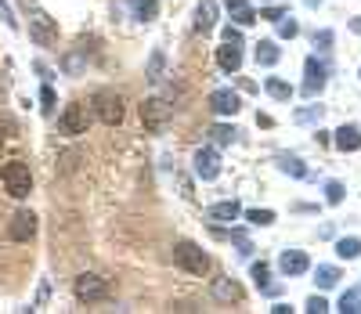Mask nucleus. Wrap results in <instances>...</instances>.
I'll return each mask as SVG.
<instances>
[{
    "instance_id": "1",
    "label": "nucleus",
    "mask_w": 361,
    "mask_h": 314,
    "mask_svg": "<svg viewBox=\"0 0 361 314\" xmlns=\"http://www.w3.org/2000/svg\"><path fill=\"white\" fill-rule=\"evenodd\" d=\"M22 4L29 8V40L37 47H55L58 43V22L43 8H37V0H22Z\"/></svg>"
},
{
    "instance_id": "2",
    "label": "nucleus",
    "mask_w": 361,
    "mask_h": 314,
    "mask_svg": "<svg viewBox=\"0 0 361 314\" xmlns=\"http://www.w3.org/2000/svg\"><path fill=\"white\" fill-rule=\"evenodd\" d=\"M170 119H174V105L159 94H152V98L141 101V123H145L148 134H163L170 127Z\"/></svg>"
},
{
    "instance_id": "3",
    "label": "nucleus",
    "mask_w": 361,
    "mask_h": 314,
    "mask_svg": "<svg viewBox=\"0 0 361 314\" xmlns=\"http://www.w3.org/2000/svg\"><path fill=\"white\" fill-rule=\"evenodd\" d=\"M0 181H4V192L11 199H26L33 192V174H29V166L22 159H11L4 170H0Z\"/></svg>"
},
{
    "instance_id": "4",
    "label": "nucleus",
    "mask_w": 361,
    "mask_h": 314,
    "mask_svg": "<svg viewBox=\"0 0 361 314\" xmlns=\"http://www.w3.org/2000/svg\"><path fill=\"white\" fill-rule=\"evenodd\" d=\"M174 264L181 271H188V275H206L210 271V257H206V249H202L199 242H177L174 246Z\"/></svg>"
},
{
    "instance_id": "5",
    "label": "nucleus",
    "mask_w": 361,
    "mask_h": 314,
    "mask_svg": "<svg viewBox=\"0 0 361 314\" xmlns=\"http://www.w3.org/2000/svg\"><path fill=\"white\" fill-rule=\"evenodd\" d=\"M94 116H98L101 123H105V127H119V123H123V94L119 90H98V94H94Z\"/></svg>"
},
{
    "instance_id": "6",
    "label": "nucleus",
    "mask_w": 361,
    "mask_h": 314,
    "mask_svg": "<svg viewBox=\"0 0 361 314\" xmlns=\"http://www.w3.org/2000/svg\"><path fill=\"white\" fill-rule=\"evenodd\" d=\"M87 127H90V108L84 101H69L66 108H61L58 130L66 137H80V134H87Z\"/></svg>"
},
{
    "instance_id": "7",
    "label": "nucleus",
    "mask_w": 361,
    "mask_h": 314,
    "mask_svg": "<svg viewBox=\"0 0 361 314\" xmlns=\"http://www.w3.org/2000/svg\"><path fill=\"white\" fill-rule=\"evenodd\" d=\"M72 293L80 304H98L113 293V286H108V278H101V275H80L72 282Z\"/></svg>"
},
{
    "instance_id": "8",
    "label": "nucleus",
    "mask_w": 361,
    "mask_h": 314,
    "mask_svg": "<svg viewBox=\"0 0 361 314\" xmlns=\"http://www.w3.org/2000/svg\"><path fill=\"white\" fill-rule=\"evenodd\" d=\"M325 84H329V66L318 61V55H311L304 61V94L307 98H318V94L325 90Z\"/></svg>"
},
{
    "instance_id": "9",
    "label": "nucleus",
    "mask_w": 361,
    "mask_h": 314,
    "mask_svg": "<svg viewBox=\"0 0 361 314\" xmlns=\"http://www.w3.org/2000/svg\"><path fill=\"white\" fill-rule=\"evenodd\" d=\"M37 228H40L37 224V213L33 210H19L11 217V224H8V235L14 242H33L37 239Z\"/></svg>"
},
{
    "instance_id": "10",
    "label": "nucleus",
    "mask_w": 361,
    "mask_h": 314,
    "mask_svg": "<svg viewBox=\"0 0 361 314\" xmlns=\"http://www.w3.org/2000/svg\"><path fill=\"white\" fill-rule=\"evenodd\" d=\"M192 163H195V177H202V181L221 177V152H217V148H199Z\"/></svg>"
},
{
    "instance_id": "11",
    "label": "nucleus",
    "mask_w": 361,
    "mask_h": 314,
    "mask_svg": "<svg viewBox=\"0 0 361 314\" xmlns=\"http://www.w3.org/2000/svg\"><path fill=\"white\" fill-rule=\"evenodd\" d=\"M278 271L286 275V278H300L311 271V260L304 249H282V257H278Z\"/></svg>"
},
{
    "instance_id": "12",
    "label": "nucleus",
    "mask_w": 361,
    "mask_h": 314,
    "mask_svg": "<svg viewBox=\"0 0 361 314\" xmlns=\"http://www.w3.org/2000/svg\"><path fill=\"white\" fill-rule=\"evenodd\" d=\"M210 108L217 116H235L242 108V101H239V90H231V87H217L213 94H210Z\"/></svg>"
},
{
    "instance_id": "13",
    "label": "nucleus",
    "mask_w": 361,
    "mask_h": 314,
    "mask_svg": "<svg viewBox=\"0 0 361 314\" xmlns=\"http://www.w3.org/2000/svg\"><path fill=\"white\" fill-rule=\"evenodd\" d=\"M206 217L213 224H231V221H239V217H242V206L235 199H224V202H213V206L206 210Z\"/></svg>"
},
{
    "instance_id": "14",
    "label": "nucleus",
    "mask_w": 361,
    "mask_h": 314,
    "mask_svg": "<svg viewBox=\"0 0 361 314\" xmlns=\"http://www.w3.org/2000/svg\"><path fill=\"white\" fill-rule=\"evenodd\" d=\"M333 145L340 152H358L361 148V127L358 123H343V127L336 130V137H333Z\"/></svg>"
},
{
    "instance_id": "15",
    "label": "nucleus",
    "mask_w": 361,
    "mask_h": 314,
    "mask_svg": "<svg viewBox=\"0 0 361 314\" xmlns=\"http://www.w3.org/2000/svg\"><path fill=\"white\" fill-rule=\"evenodd\" d=\"M217 11H221L217 0H199V8H195V29L199 33H210L217 26Z\"/></svg>"
},
{
    "instance_id": "16",
    "label": "nucleus",
    "mask_w": 361,
    "mask_h": 314,
    "mask_svg": "<svg viewBox=\"0 0 361 314\" xmlns=\"http://www.w3.org/2000/svg\"><path fill=\"white\" fill-rule=\"evenodd\" d=\"M213 300L221 304H239L242 300V289L235 278H213Z\"/></svg>"
},
{
    "instance_id": "17",
    "label": "nucleus",
    "mask_w": 361,
    "mask_h": 314,
    "mask_svg": "<svg viewBox=\"0 0 361 314\" xmlns=\"http://www.w3.org/2000/svg\"><path fill=\"white\" fill-rule=\"evenodd\" d=\"M217 66H221L224 72H239V69H242V51H239L235 43L217 47Z\"/></svg>"
},
{
    "instance_id": "18",
    "label": "nucleus",
    "mask_w": 361,
    "mask_h": 314,
    "mask_svg": "<svg viewBox=\"0 0 361 314\" xmlns=\"http://www.w3.org/2000/svg\"><path fill=\"white\" fill-rule=\"evenodd\" d=\"M253 55H257V66L271 69V66H278V58H282V47H278V40H260Z\"/></svg>"
},
{
    "instance_id": "19",
    "label": "nucleus",
    "mask_w": 361,
    "mask_h": 314,
    "mask_svg": "<svg viewBox=\"0 0 361 314\" xmlns=\"http://www.w3.org/2000/svg\"><path fill=\"white\" fill-rule=\"evenodd\" d=\"M278 170H282V174H289V177H307V166H304L300 155H286V152H282L278 155Z\"/></svg>"
},
{
    "instance_id": "20",
    "label": "nucleus",
    "mask_w": 361,
    "mask_h": 314,
    "mask_svg": "<svg viewBox=\"0 0 361 314\" xmlns=\"http://www.w3.org/2000/svg\"><path fill=\"white\" fill-rule=\"evenodd\" d=\"M249 278H253V286L260 289V293H271L275 286H271V268L264 260H257L253 268H249Z\"/></svg>"
},
{
    "instance_id": "21",
    "label": "nucleus",
    "mask_w": 361,
    "mask_h": 314,
    "mask_svg": "<svg viewBox=\"0 0 361 314\" xmlns=\"http://www.w3.org/2000/svg\"><path fill=\"white\" fill-rule=\"evenodd\" d=\"M61 69H66L69 76H80L87 69V47H80V51H69L66 58H61Z\"/></svg>"
},
{
    "instance_id": "22",
    "label": "nucleus",
    "mask_w": 361,
    "mask_h": 314,
    "mask_svg": "<svg viewBox=\"0 0 361 314\" xmlns=\"http://www.w3.org/2000/svg\"><path fill=\"white\" fill-rule=\"evenodd\" d=\"M264 90H268L275 101H289L293 98V87L282 80V76H268V80H264Z\"/></svg>"
},
{
    "instance_id": "23",
    "label": "nucleus",
    "mask_w": 361,
    "mask_h": 314,
    "mask_svg": "<svg viewBox=\"0 0 361 314\" xmlns=\"http://www.w3.org/2000/svg\"><path fill=\"white\" fill-rule=\"evenodd\" d=\"M336 257L340 260H358L361 257V239H358V235H347V239L336 242Z\"/></svg>"
},
{
    "instance_id": "24",
    "label": "nucleus",
    "mask_w": 361,
    "mask_h": 314,
    "mask_svg": "<svg viewBox=\"0 0 361 314\" xmlns=\"http://www.w3.org/2000/svg\"><path fill=\"white\" fill-rule=\"evenodd\" d=\"M130 8H134V19L152 22L155 14H159V0H130Z\"/></svg>"
},
{
    "instance_id": "25",
    "label": "nucleus",
    "mask_w": 361,
    "mask_h": 314,
    "mask_svg": "<svg viewBox=\"0 0 361 314\" xmlns=\"http://www.w3.org/2000/svg\"><path fill=\"white\" fill-rule=\"evenodd\" d=\"M163 66H166V55L155 47L152 51V58H148V69H145V76H148V84H159L163 80Z\"/></svg>"
},
{
    "instance_id": "26",
    "label": "nucleus",
    "mask_w": 361,
    "mask_h": 314,
    "mask_svg": "<svg viewBox=\"0 0 361 314\" xmlns=\"http://www.w3.org/2000/svg\"><path fill=\"white\" fill-rule=\"evenodd\" d=\"M315 282H318V289H333L336 282H340V271L333 268V264H318V271H315Z\"/></svg>"
},
{
    "instance_id": "27",
    "label": "nucleus",
    "mask_w": 361,
    "mask_h": 314,
    "mask_svg": "<svg viewBox=\"0 0 361 314\" xmlns=\"http://www.w3.org/2000/svg\"><path fill=\"white\" fill-rule=\"evenodd\" d=\"M336 311H340V314H358V311H361V293H358V289H347V293L340 296Z\"/></svg>"
},
{
    "instance_id": "28",
    "label": "nucleus",
    "mask_w": 361,
    "mask_h": 314,
    "mask_svg": "<svg viewBox=\"0 0 361 314\" xmlns=\"http://www.w3.org/2000/svg\"><path fill=\"white\" fill-rule=\"evenodd\" d=\"M275 26H278V37H282V40H293L296 33H300V22H296L293 14H282Z\"/></svg>"
},
{
    "instance_id": "29",
    "label": "nucleus",
    "mask_w": 361,
    "mask_h": 314,
    "mask_svg": "<svg viewBox=\"0 0 361 314\" xmlns=\"http://www.w3.org/2000/svg\"><path fill=\"white\" fill-rule=\"evenodd\" d=\"M249 224H257V228H268V224H275V210H246L242 213Z\"/></svg>"
},
{
    "instance_id": "30",
    "label": "nucleus",
    "mask_w": 361,
    "mask_h": 314,
    "mask_svg": "<svg viewBox=\"0 0 361 314\" xmlns=\"http://www.w3.org/2000/svg\"><path fill=\"white\" fill-rule=\"evenodd\" d=\"M343 195H347V188H343L340 181H325V202L329 206H340Z\"/></svg>"
},
{
    "instance_id": "31",
    "label": "nucleus",
    "mask_w": 361,
    "mask_h": 314,
    "mask_svg": "<svg viewBox=\"0 0 361 314\" xmlns=\"http://www.w3.org/2000/svg\"><path fill=\"white\" fill-rule=\"evenodd\" d=\"M210 134H213V141H217V145H231V141H239V130H235V127H228V123H221V127H213Z\"/></svg>"
},
{
    "instance_id": "32",
    "label": "nucleus",
    "mask_w": 361,
    "mask_h": 314,
    "mask_svg": "<svg viewBox=\"0 0 361 314\" xmlns=\"http://www.w3.org/2000/svg\"><path fill=\"white\" fill-rule=\"evenodd\" d=\"M231 19H235V26H253V22H257V11L246 4V8H239V11H231Z\"/></svg>"
},
{
    "instance_id": "33",
    "label": "nucleus",
    "mask_w": 361,
    "mask_h": 314,
    "mask_svg": "<svg viewBox=\"0 0 361 314\" xmlns=\"http://www.w3.org/2000/svg\"><path fill=\"white\" fill-rule=\"evenodd\" d=\"M315 119H322V105H311V108L296 112V123H315Z\"/></svg>"
},
{
    "instance_id": "34",
    "label": "nucleus",
    "mask_w": 361,
    "mask_h": 314,
    "mask_svg": "<svg viewBox=\"0 0 361 314\" xmlns=\"http://www.w3.org/2000/svg\"><path fill=\"white\" fill-rule=\"evenodd\" d=\"M40 101H43V112L51 116V112H55V90H51V84L40 87Z\"/></svg>"
},
{
    "instance_id": "35",
    "label": "nucleus",
    "mask_w": 361,
    "mask_h": 314,
    "mask_svg": "<svg viewBox=\"0 0 361 314\" xmlns=\"http://www.w3.org/2000/svg\"><path fill=\"white\" fill-rule=\"evenodd\" d=\"M333 40H336L333 29H322V33H315V47H318V51H329V47H333Z\"/></svg>"
},
{
    "instance_id": "36",
    "label": "nucleus",
    "mask_w": 361,
    "mask_h": 314,
    "mask_svg": "<svg viewBox=\"0 0 361 314\" xmlns=\"http://www.w3.org/2000/svg\"><path fill=\"white\" fill-rule=\"evenodd\" d=\"M224 43L242 47V26H224Z\"/></svg>"
},
{
    "instance_id": "37",
    "label": "nucleus",
    "mask_w": 361,
    "mask_h": 314,
    "mask_svg": "<svg viewBox=\"0 0 361 314\" xmlns=\"http://www.w3.org/2000/svg\"><path fill=\"white\" fill-rule=\"evenodd\" d=\"M0 19H4L8 29H19V19H14V11L8 8V0H0Z\"/></svg>"
},
{
    "instance_id": "38",
    "label": "nucleus",
    "mask_w": 361,
    "mask_h": 314,
    "mask_svg": "<svg viewBox=\"0 0 361 314\" xmlns=\"http://www.w3.org/2000/svg\"><path fill=\"white\" fill-rule=\"evenodd\" d=\"M282 14H286V8H278V4H271V8H264V11H260V19H264V22H278V19H282Z\"/></svg>"
},
{
    "instance_id": "39",
    "label": "nucleus",
    "mask_w": 361,
    "mask_h": 314,
    "mask_svg": "<svg viewBox=\"0 0 361 314\" xmlns=\"http://www.w3.org/2000/svg\"><path fill=\"white\" fill-rule=\"evenodd\" d=\"M307 311H311V314H325V311H329L325 296H311V300H307Z\"/></svg>"
},
{
    "instance_id": "40",
    "label": "nucleus",
    "mask_w": 361,
    "mask_h": 314,
    "mask_svg": "<svg viewBox=\"0 0 361 314\" xmlns=\"http://www.w3.org/2000/svg\"><path fill=\"white\" fill-rule=\"evenodd\" d=\"M221 4H224L228 11H239V8H246V0H221Z\"/></svg>"
},
{
    "instance_id": "41",
    "label": "nucleus",
    "mask_w": 361,
    "mask_h": 314,
    "mask_svg": "<svg viewBox=\"0 0 361 314\" xmlns=\"http://www.w3.org/2000/svg\"><path fill=\"white\" fill-rule=\"evenodd\" d=\"M37 72L43 76V84H51V69H47V66H43V61H37Z\"/></svg>"
},
{
    "instance_id": "42",
    "label": "nucleus",
    "mask_w": 361,
    "mask_h": 314,
    "mask_svg": "<svg viewBox=\"0 0 361 314\" xmlns=\"http://www.w3.org/2000/svg\"><path fill=\"white\" fill-rule=\"evenodd\" d=\"M289 311H293L289 304H271V314H289Z\"/></svg>"
},
{
    "instance_id": "43",
    "label": "nucleus",
    "mask_w": 361,
    "mask_h": 314,
    "mask_svg": "<svg viewBox=\"0 0 361 314\" xmlns=\"http://www.w3.org/2000/svg\"><path fill=\"white\" fill-rule=\"evenodd\" d=\"M347 26H351V29H354V33H358V37H361V19H351V22H347Z\"/></svg>"
},
{
    "instance_id": "44",
    "label": "nucleus",
    "mask_w": 361,
    "mask_h": 314,
    "mask_svg": "<svg viewBox=\"0 0 361 314\" xmlns=\"http://www.w3.org/2000/svg\"><path fill=\"white\" fill-rule=\"evenodd\" d=\"M304 4H307V8H318V4H322V0H304Z\"/></svg>"
},
{
    "instance_id": "45",
    "label": "nucleus",
    "mask_w": 361,
    "mask_h": 314,
    "mask_svg": "<svg viewBox=\"0 0 361 314\" xmlns=\"http://www.w3.org/2000/svg\"><path fill=\"white\" fill-rule=\"evenodd\" d=\"M260 4H271V0H260Z\"/></svg>"
}]
</instances>
